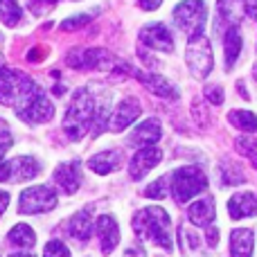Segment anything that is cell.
I'll return each mask as SVG.
<instances>
[{
    "instance_id": "obj_6",
    "label": "cell",
    "mask_w": 257,
    "mask_h": 257,
    "mask_svg": "<svg viewBox=\"0 0 257 257\" xmlns=\"http://www.w3.org/2000/svg\"><path fill=\"white\" fill-rule=\"evenodd\" d=\"M185 61L190 66L192 75L203 79L212 72L214 59H212V48H210V41L205 34L194 36V39L187 41V50H185Z\"/></svg>"
},
{
    "instance_id": "obj_14",
    "label": "cell",
    "mask_w": 257,
    "mask_h": 257,
    "mask_svg": "<svg viewBox=\"0 0 257 257\" xmlns=\"http://www.w3.org/2000/svg\"><path fill=\"white\" fill-rule=\"evenodd\" d=\"M140 102H138L136 97H126L120 102V106L115 108V113H113V120H111V128L113 131H124L128 124H133V122L140 117Z\"/></svg>"
},
{
    "instance_id": "obj_26",
    "label": "cell",
    "mask_w": 257,
    "mask_h": 257,
    "mask_svg": "<svg viewBox=\"0 0 257 257\" xmlns=\"http://www.w3.org/2000/svg\"><path fill=\"white\" fill-rule=\"evenodd\" d=\"M228 120H230L232 126L241 128V131H246V133L257 131V115L253 111H232L230 115H228Z\"/></svg>"
},
{
    "instance_id": "obj_17",
    "label": "cell",
    "mask_w": 257,
    "mask_h": 257,
    "mask_svg": "<svg viewBox=\"0 0 257 257\" xmlns=\"http://www.w3.org/2000/svg\"><path fill=\"white\" fill-rule=\"evenodd\" d=\"M160 122L158 120H145L142 124H138L133 128V133L128 136V145L136 147H147V145H156L160 140Z\"/></svg>"
},
{
    "instance_id": "obj_24",
    "label": "cell",
    "mask_w": 257,
    "mask_h": 257,
    "mask_svg": "<svg viewBox=\"0 0 257 257\" xmlns=\"http://www.w3.org/2000/svg\"><path fill=\"white\" fill-rule=\"evenodd\" d=\"M68 230H70L72 237H77V239H88L90 232H93V219H90V208H84L79 210V212L75 214V217L70 219V223H68Z\"/></svg>"
},
{
    "instance_id": "obj_32",
    "label": "cell",
    "mask_w": 257,
    "mask_h": 257,
    "mask_svg": "<svg viewBox=\"0 0 257 257\" xmlns=\"http://www.w3.org/2000/svg\"><path fill=\"white\" fill-rule=\"evenodd\" d=\"M90 18H93V14H77V16H72V18H66V21L61 23V30H77V27H81V25H86V23H90Z\"/></svg>"
},
{
    "instance_id": "obj_22",
    "label": "cell",
    "mask_w": 257,
    "mask_h": 257,
    "mask_svg": "<svg viewBox=\"0 0 257 257\" xmlns=\"http://www.w3.org/2000/svg\"><path fill=\"white\" fill-rule=\"evenodd\" d=\"M253 232L248 228H241V230H232L230 235V253L232 257H253Z\"/></svg>"
},
{
    "instance_id": "obj_43",
    "label": "cell",
    "mask_w": 257,
    "mask_h": 257,
    "mask_svg": "<svg viewBox=\"0 0 257 257\" xmlns=\"http://www.w3.org/2000/svg\"><path fill=\"white\" fill-rule=\"evenodd\" d=\"M12 257H34V255H30V253H18V255H12Z\"/></svg>"
},
{
    "instance_id": "obj_3",
    "label": "cell",
    "mask_w": 257,
    "mask_h": 257,
    "mask_svg": "<svg viewBox=\"0 0 257 257\" xmlns=\"http://www.w3.org/2000/svg\"><path fill=\"white\" fill-rule=\"evenodd\" d=\"M169 185H172V194L178 203H187L190 199H194L196 194L208 187V176L201 167L196 165H185V167L176 169V172L169 176Z\"/></svg>"
},
{
    "instance_id": "obj_8",
    "label": "cell",
    "mask_w": 257,
    "mask_h": 257,
    "mask_svg": "<svg viewBox=\"0 0 257 257\" xmlns=\"http://www.w3.org/2000/svg\"><path fill=\"white\" fill-rule=\"evenodd\" d=\"M32 86H34V81L23 72L0 70V104L3 106H16Z\"/></svg>"
},
{
    "instance_id": "obj_23",
    "label": "cell",
    "mask_w": 257,
    "mask_h": 257,
    "mask_svg": "<svg viewBox=\"0 0 257 257\" xmlns=\"http://www.w3.org/2000/svg\"><path fill=\"white\" fill-rule=\"evenodd\" d=\"M9 165H12V181H30L41 172L39 163L32 156H18Z\"/></svg>"
},
{
    "instance_id": "obj_25",
    "label": "cell",
    "mask_w": 257,
    "mask_h": 257,
    "mask_svg": "<svg viewBox=\"0 0 257 257\" xmlns=\"http://www.w3.org/2000/svg\"><path fill=\"white\" fill-rule=\"evenodd\" d=\"M9 241L14 246H21V248H32L36 244V235L27 223H18V226H14L9 230Z\"/></svg>"
},
{
    "instance_id": "obj_34",
    "label": "cell",
    "mask_w": 257,
    "mask_h": 257,
    "mask_svg": "<svg viewBox=\"0 0 257 257\" xmlns=\"http://www.w3.org/2000/svg\"><path fill=\"white\" fill-rule=\"evenodd\" d=\"M12 142H14V138H12V133H9V128L7 124H5L3 120H0V160H3V156H5V151L12 147Z\"/></svg>"
},
{
    "instance_id": "obj_10",
    "label": "cell",
    "mask_w": 257,
    "mask_h": 257,
    "mask_svg": "<svg viewBox=\"0 0 257 257\" xmlns=\"http://www.w3.org/2000/svg\"><path fill=\"white\" fill-rule=\"evenodd\" d=\"M140 41L151 50L158 52H172L174 50V41H172V32L167 30L165 23H149L140 30Z\"/></svg>"
},
{
    "instance_id": "obj_1",
    "label": "cell",
    "mask_w": 257,
    "mask_h": 257,
    "mask_svg": "<svg viewBox=\"0 0 257 257\" xmlns=\"http://www.w3.org/2000/svg\"><path fill=\"white\" fill-rule=\"evenodd\" d=\"M133 230L140 239H149L163 250L172 253V221H169V214L163 208H158V205L142 208L133 217Z\"/></svg>"
},
{
    "instance_id": "obj_13",
    "label": "cell",
    "mask_w": 257,
    "mask_h": 257,
    "mask_svg": "<svg viewBox=\"0 0 257 257\" xmlns=\"http://www.w3.org/2000/svg\"><path fill=\"white\" fill-rule=\"evenodd\" d=\"M52 178L66 194H75L81 185V169L77 163H63L54 169Z\"/></svg>"
},
{
    "instance_id": "obj_11",
    "label": "cell",
    "mask_w": 257,
    "mask_h": 257,
    "mask_svg": "<svg viewBox=\"0 0 257 257\" xmlns=\"http://www.w3.org/2000/svg\"><path fill=\"white\" fill-rule=\"evenodd\" d=\"M163 158V151L160 147H154V145H147V147H140L136 151V156L131 158V165H128V174H131L133 181H140L147 172L156 167Z\"/></svg>"
},
{
    "instance_id": "obj_30",
    "label": "cell",
    "mask_w": 257,
    "mask_h": 257,
    "mask_svg": "<svg viewBox=\"0 0 257 257\" xmlns=\"http://www.w3.org/2000/svg\"><path fill=\"white\" fill-rule=\"evenodd\" d=\"M169 176H163L158 178V181H154L149 187L145 190V196H149V199H165V196L169 194Z\"/></svg>"
},
{
    "instance_id": "obj_40",
    "label": "cell",
    "mask_w": 257,
    "mask_h": 257,
    "mask_svg": "<svg viewBox=\"0 0 257 257\" xmlns=\"http://www.w3.org/2000/svg\"><path fill=\"white\" fill-rule=\"evenodd\" d=\"M208 244L210 246H217L219 244V230H217V228H210V230H208Z\"/></svg>"
},
{
    "instance_id": "obj_31",
    "label": "cell",
    "mask_w": 257,
    "mask_h": 257,
    "mask_svg": "<svg viewBox=\"0 0 257 257\" xmlns=\"http://www.w3.org/2000/svg\"><path fill=\"white\" fill-rule=\"evenodd\" d=\"M43 257H70V250L63 241L59 239H52L45 244V250H43Z\"/></svg>"
},
{
    "instance_id": "obj_35",
    "label": "cell",
    "mask_w": 257,
    "mask_h": 257,
    "mask_svg": "<svg viewBox=\"0 0 257 257\" xmlns=\"http://www.w3.org/2000/svg\"><path fill=\"white\" fill-rule=\"evenodd\" d=\"M45 54H48V48H41V45H36V48L30 50V54H27V61H30V63H41L45 59Z\"/></svg>"
},
{
    "instance_id": "obj_36",
    "label": "cell",
    "mask_w": 257,
    "mask_h": 257,
    "mask_svg": "<svg viewBox=\"0 0 257 257\" xmlns=\"http://www.w3.org/2000/svg\"><path fill=\"white\" fill-rule=\"evenodd\" d=\"M54 3H57V0H32L30 7H32V12L34 14H43L45 9L54 7Z\"/></svg>"
},
{
    "instance_id": "obj_2",
    "label": "cell",
    "mask_w": 257,
    "mask_h": 257,
    "mask_svg": "<svg viewBox=\"0 0 257 257\" xmlns=\"http://www.w3.org/2000/svg\"><path fill=\"white\" fill-rule=\"evenodd\" d=\"M95 113H97V104H95L93 95L88 90H77L68 104V113L63 120V128L70 136V140H81L86 136Z\"/></svg>"
},
{
    "instance_id": "obj_19",
    "label": "cell",
    "mask_w": 257,
    "mask_h": 257,
    "mask_svg": "<svg viewBox=\"0 0 257 257\" xmlns=\"http://www.w3.org/2000/svg\"><path fill=\"white\" fill-rule=\"evenodd\" d=\"M120 165H122V154L120 151H115V149L102 151V154L88 158V167L93 169L95 174H102V176H106V174L120 169Z\"/></svg>"
},
{
    "instance_id": "obj_16",
    "label": "cell",
    "mask_w": 257,
    "mask_h": 257,
    "mask_svg": "<svg viewBox=\"0 0 257 257\" xmlns=\"http://www.w3.org/2000/svg\"><path fill=\"white\" fill-rule=\"evenodd\" d=\"M228 212L232 219H246L257 214V196L253 192H239L228 201Z\"/></svg>"
},
{
    "instance_id": "obj_29",
    "label": "cell",
    "mask_w": 257,
    "mask_h": 257,
    "mask_svg": "<svg viewBox=\"0 0 257 257\" xmlns=\"http://www.w3.org/2000/svg\"><path fill=\"white\" fill-rule=\"evenodd\" d=\"M235 145H237V151L244 154L253 163V167H257V136H241L235 140Z\"/></svg>"
},
{
    "instance_id": "obj_7",
    "label": "cell",
    "mask_w": 257,
    "mask_h": 257,
    "mask_svg": "<svg viewBox=\"0 0 257 257\" xmlns=\"http://www.w3.org/2000/svg\"><path fill=\"white\" fill-rule=\"evenodd\" d=\"M57 205V192L48 185H34L21 192V203L18 212L21 214H41L50 212Z\"/></svg>"
},
{
    "instance_id": "obj_18",
    "label": "cell",
    "mask_w": 257,
    "mask_h": 257,
    "mask_svg": "<svg viewBox=\"0 0 257 257\" xmlns=\"http://www.w3.org/2000/svg\"><path fill=\"white\" fill-rule=\"evenodd\" d=\"M187 217H190V221L194 223V226H201V228L210 226V223L214 221V201L210 199V196L194 201V203L187 208Z\"/></svg>"
},
{
    "instance_id": "obj_38",
    "label": "cell",
    "mask_w": 257,
    "mask_h": 257,
    "mask_svg": "<svg viewBox=\"0 0 257 257\" xmlns=\"http://www.w3.org/2000/svg\"><path fill=\"white\" fill-rule=\"evenodd\" d=\"M244 9H246V14H248L250 18H255L257 21V0H244Z\"/></svg>"
},
{
    "instance_id": "obj_20",
    "label": "cell",
    "mask_w": 257,
    "mask_h": 257,
    "mask_svg": "<svg viewBox=\"0 0 257 257\" xmlns=\"http://www.w3.org/2000/svg\"><path fill=\"white\" fill-rule=\"evenodd\" d=\"M244 48V39H241L239 27H228L223 32V54H226V68L230 70L235 61L239 59V52Z\"/></svg>"
},
{
    "instance_id": "obj_27",
    "label": "cell",
    "mask_w": 257,
    "mask_h": 257,
    "mask_svg": "<svg viewBox=\"0 0 257 257\" xmlns=\"http://www.w3.org/2000/svg\"><path fill=\"white\" fill-rule=\"evenodd\" d=\"M219 178H221V185H239V183H244L246 176L239 165L226 160V163H221V167H219Z\"/></svg>"
},
{
    "instance_id": "obj_44",
    "label": "cell",
    "mask_w": 257,
    "mask_h": 257,
    "mask_svg": "<svg viewBox=\"0 0 257 257\" xmlns=\"http://www.w3.org/2000/svg\"><path fill=\"white\" fill-rule=\"evenodd\" d=\"M255 79H257V66H255Z\"/></svg>"
},
{
    "instance_id": "obj_39",
    "label": "cell",
    "mask_w": 257,
    "mask_h": 257,
    "mask_svg": "<svg viewBox=\"0 0 257 257\" xmlns=\"http://www.w3.org/2000/svg\"><path fill=\"white\" fill-rule=\"evenodd\" d=\"M138 3H140L142 9L151 12V9H158V7H160V3H163V0H138Z\"/></svg>"
},
{
    "instance_id": "obj_4",
    "label": "cell",
    "mask_w": 257,
    "mask_h": 257,
    "mask_svg": "<svg viewBox=\"0 0 257 257\" xmlns=\"http://www.w3.org/2000/svg\"><path fill=\"white\" fill-rule=\"evenodd\" d=\"M174 23L187 39L205 34V23H208V7L203 0H183L174 7Z\"/></svg>"
},
{
    "instance_id": "obj_15",
    "label": "cell",
    "mask_w": 257,
    "mask_h": 257,
    "mask_svg": "<svg viewBox=\"0 0 257 257\" xmlns=\"http://www.w3.org/2000/svg\"><path fill=\"white\" fill-rule=\"evenodd\" d=\"M97 235L102 239V250L106 255H111L115 250V246L120 244V228H117V221L111 214H102L97 219Z\"/></svg>"
},
{
    "instance_id": "obj_5",
    "label": "cell",
    "mask_w": 257,
    "mask_h": 257,
    "mask_svg": "<svg viewBox=\"0 0 257 257\" xmlns=\"http://www.w3.org/2000/svg\"><path fill=\"white\" fill-rule=\"evenodd\" d=\"M14 108H16L14 113H16L21 120H25L27 124H41V122H48L54 117L52 102H50L48 95H45L36 84L23 95V99Z\"/></svg>"
},
{
    "instance_id": "obj_28",
    "label": "cell",
    "mask_w": 257,
    "mask_h": 257,
    "mask_svg": "<svg viewBox=\"0 0 257 257\" xmlns=\"http://www.w3.org/2000/svg\"><path fill=\"white\" fill-rule=\"evenodd\" d=\"M23 12L18 7L16 0H0V21L7 27H14L18 21H21Z\"/></svg>"
},
{
    "instance_id": "obj_21",
    "label": "cell",
    "mask_w": 257,
    "mask_h": 257,
    "mask_svg": "<svg viewBox=\"0 0 257 257\" xmlns=\"http://www.w3.org/2000/svg\"><path fill=\"white\" fill-rule=\"evenodd\" d=\"M217 12H219V21L221 23H226L228 27H237L241 21V16H244V12H246L244 0H219Z\"/></svg>"
},
{
    "instance_id": "obj_42",
    "label": "cell",
    "mask_w": 257,
    "mask_h": 257,
    "mask_svg": "<svg viewBox=\"0 0 257 257\" xmlns=\"http://www.w3.org/2000/svg\"><path fill=\"white\" fill-rule=\"evenodd\" d=\"M124 257H145V250L140 248V246H133V248H128L126 250V255Z\"/></svg>"
},
{
    "instance_id": "obj_37",
    "label": "cell",
    "mask_w": 257,
    "mask_h": 257,
    "mask_svg": "<svg viewBox=\"0 0 257 257\" xmlns=\"http://www.w3.org/2000/svg\"><path fill=\"white\" fill-rule=\"evenodd\" d=\"M0 181H12V165L0 160Z\"/></svg>"
},
{
    "instance_id": "obj_33",
    "label": "cell",
    "mask_w": 257,
    "mask_h": 257,
    "mask_svg": "<svg viewBox=\"0 0 257 257\" xmlns=\"http://www.w3.org/2000/svg\"><path fill=\"white\" fill-rule=\"evenodd\" d=\"M203 93H205V99H208L210 104H214V106H221L223 99H226V95H223V88H221V86H208Z\"/></svg>"
},
{
    "instance_id": "obj_12",
    "label": "cell",
    "mask_w": 257,
    "mask_h": 257,
    "mask_svg": "<svg viewBox=\"0 0 257 257\" xmlns=\"http://www.w3.org/2000/svg\"><path fill=\"white\" fill-rule=\"evenodd\" d=\"M133 75L149 93L165 99H178V88L174 84H169L163 75H149V72H140V70H133Z\"/></svg>"
},
{
    "instance_id": "obj_41",
    "label": "cell",
    "mask_w": 257,
    "mask_h": 257,
    "mask_svg": "<svg viewBox=\"0 0 257 257\" xmlns=\"http://www.w3.org/2000/svg\"><path fill=\"white\" fill-rule=\"evenodd\" d=\"M7 205H9V194H7V192L0 190V214H3L5 210H7Z\"/></svg>"
},
{
    "instance_id": "obj_9",
    "label": "cell",
    "mask_w": 257,
    "mask_h": 257,
    "mask_svg": "<svg viewBox=\"0 0 257 257\" xmlns=\"http://www.w3.org/2000/svg\"><path fill=\"white\" fill-rule=\"evenodd\" d=\"M68 66L77 68V70H106L113 66V57L104 48L79 50L68 57Z\"/></svg>"
}]
</instances>
